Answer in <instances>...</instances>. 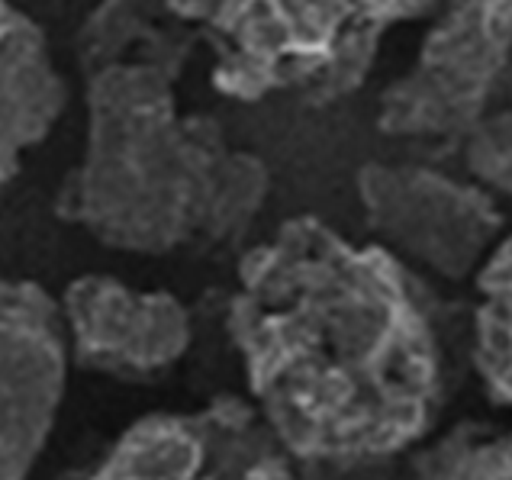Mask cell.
Wrapping results in <instances>:
<instances>
[{
    "label": "cell",
    "mask_w": 512,
    "mask_h": 480,
    "mask_svg": "<svg viewBox=\"0 0 512 480\" xmlns=\"http://www.w3.org/2000/svg\"><path fill=\"white\" fill-rule=\"evenodd\" d=\"M226 332L297 474L380 468L445 410L432 287L387 245L351 242L319 216H290L242 255Z\"/></svg>",
    "instance_id": "obj_1"
},
{
    "label": "cell",
    "mask_w": 512,
    "mask_h": 480,
    "mask_svg": "<svg viewBox=\"0 0 512 480\" xmlns=\"http://www.w3.org/2000/svg\"><path fill=\"white\" fill-rule=\"evenodd\" d=\"M84 149L52 210L113 252L162 258L239 245L271 194V171L210 113H187L178 78L149 65L84 75Z\"/></svg>",
    "instance_id": "obj_2"
},
{
    "label": "cell",
    "mask_w": 512,
    "mask_h": 480,
    "mask_svg": "<svg viewBox=\"0 0 512 480\" xmlns=\"http://www.w3.org/2000/svg\"><path fill=\"white\" fill-rule=\"evenodd\" d=\"M210 52L223 97H290L319 110L368 81L393 26L445 0H168Z\"/></svg>",
    "instance_id": "obj_3"
},
{
    "label": "cell",
    "mask_w": 512,
    "mask_h": 480,
    "mask_svg": "<svg viewBox=\"0 0 512 480\" xmlns=\"http://www.w3.org/2000/svg\"><path fill=\"white\" fill-rule=\"evenodd\" d=\"M512 71V0H448L413 68L377 100L387 139L455 152Z\"/></svg>",
    "instance_id": "obj_4"
},
{
    "label": "cell",
    "mask_w": 512,
    "mask_h": 480,
    "mask_svg": "<svg viewBox=\"0 0 512 480\" xmlns=\"http://www.w3.org/2000/svg\"><path fill=\"white\" fill-rule=\"evenodd\" d=\"M355 187L374 242L445 281L474 278L506 232V216L490 191L438 168L368 162Z\"/></svg>",
    "instance_id": "obj_5"
},
{
    "label": "cell",
    "mask_w": 512,
    "mask_h": 480,
    "mask_svg": "<svg viewBox=\"0 0 512 480\" xmlns=\"http://www.w3.org/2000/svg\"><path fill=\"white\" fill-rule=\"evenodd\" d=\"M71 368L123 384L168 374L194 342V316L171 290H142L110 274H81L58 294Z\"/></svg>",
    "instance_id": "obj_6"
},
{
    "label": "cell",
    "mask_w": 512,
    "mask_h": 480,
    "mask_svg": "<svg viewBox=\"0 0 512 480\" xmlns=\"http://www.w3.org/2000/svg\"><path fill=\"white\" fill-rule=\"evenodd\" d=\"M58 297L26 278H0V477H26L46 452L68 387Z\"/></svg>",
    "instance_id": "obj_7"
},
{
    "label": "cell",
    "mask_w": 512,
    "mask_h": 480,
    "mask_svg": "<svg viewBox=\"0 0 512 480\" xmlns=\"http://www.w3.org/2000/svg\"><path fill=\"white\" fill-rule=\"evenodd\" d=\"M68 107V81L26 10L0 0V187Z\"/></svg>",
    "instance_id": "obj_8"
},
{
    "label": "cell",
    "mask_w": 512,
    "mask_h": 480,
    "mask_svg": "<svg viewBox=\"0 0 512 480\" xmlns=\"http://www.w3.org/2000/svg\"><path fill=\"white\" fill-rule=\"evenodd\" d=\"M197 49V29L168 0H97L75 33L81 78L107 65H149L181 81Z\"/></svg>",
    "instance_id": "obj_9"
},
{
    "label": "cell",
    "mask_w": 512,
    "mask_h": 480,
    "mask_svg": "<svg viewBox=\"0 0 512 480\" xmlns=\"http://www.w3.org/2000/svg\"><path fill=\"white\" fill-rule=\"evenodd\" d=\"M203 448H207V474L203 477H294L297 468L284 452L281 439L261 416L252 397L216 394L194 413Z\"/></svg>",
    "instance_id": "obj_10"
},
{
    "label": "cell",
    "mask_w": 512,
    "mask_h": 480,
    "mask_svg": "<svg viewBox=\"0 0 512 480\" xmlns=\"http://www.w3.org/2000/svg\"><path fill=\"white\" fill-rule=\"evenodd\" d=\"M97 477H203L207 448L194 413H149L126 426L107 455L97 461Z\"/></svg>",
    "instance_id": "obj_11"
},
{
    "label": "cell",
    "mask_w": 512,
    "mask_h": 480,
    "mask_svg": "<svg viewBox=\"0 0 512 480\" xmlns=\"http://www.w3.org/2000/svg\"><path fill=\"white\" fill-rule=\"evenodd\" d=\"M474 310V365L487 394L512 410V229L480 265Z\"/></svg>",
    "instance_id": "obj_12"
},
{
    "label": "cell",
    "mask_w": 512,
    "mask_h": 480,
    "mask_svg": "<svg viewBox=\"0 0 512 480\" xmlns=\"http://www.w3.org/2000/svg\"><path fill=\"white\" fill-rule=\"evenodd\" d=\"M413 471L422 477H512V429L458 423L432 445L413 448Z\"/></svg>",
    "instance_id": "obj_13"
},
{
    "label": "cell",
    "mask_w": 512,
    "mask_h": 480,
    "mask_svg": "<svg viewBox=\"0 0 512 480\" xmlns=\"http://www.w3.org/2000/svg\"><path fill=\"white\" fill-rule=\"evenodd\" d=\"M467 174L493 197L512 200V110L487 113L461 142Z\"/></svg>",
    "instance_id": "obj_14"
}]
</instances>
